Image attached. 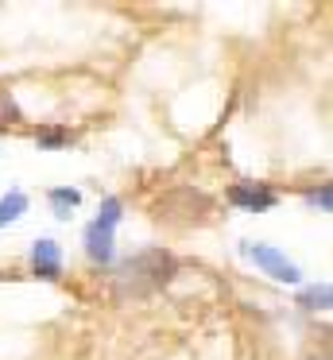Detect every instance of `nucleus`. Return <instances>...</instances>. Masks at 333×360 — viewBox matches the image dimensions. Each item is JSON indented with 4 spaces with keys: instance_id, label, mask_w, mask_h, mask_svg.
<instances>
[{
    "instance_id": "nucleus-5",
    "label": "nucleus",
    "mask_w": 333,
    "mask_h": 360,
    "mask_svg": "<svg viewBox=\"0 0 333 360\" xmlns=\"http://www.w3.org/2000/svg\"><path fill=\"white\" fill-rule=\"evenodd\" d=\"M31 267H35V275L39 279H58L62 275V252H58V244L54 240H35V248H31Z\"/></svg>"
},
{
    "instance_id": "nucleus-2",
    "label": "nucleus",
    "mask_w": 333,
    "mask_h": 360,
    "mask_svg": "<svg viewBox=\"0 0 333 360\" xmlns=\"http://www.w3.org/2000/svg\"><path fill=\"white\" fill-rule=\"evenodd\" d=\"M120 198H105L97 210V221L85 229V252H89L93 264H113V236H116V225H120Z\"/></svg>"
},
{
    "instance_id": "nucleus-10",
    "label": "nucleus",
    "mask_w": 333,
    "mask_h": 360,
    "mask_svg": "<svg viewBox=\"0 0 333 360\" xmlns=\"http://www.w3.org/2000/svg\"><path fill=\"white\" fill-rule=\"evenodd\" d=\"M58 143H66V136H62V132H46V136H39V148H58Z\"/></svg>"
},
{
    "instance_id": "nucleus-8",
    "label": "nucleus",
    "mask_w": 333,
    "mask_h": 360,
    "mask_svg": "<svg viewBox=\"0 0 333 360\" xmlns=\"http://www.w3.org/2000/svg\"><path fill=\"white\" fill-rule=\"evenodd\" d=\"M82 202V194L77 190H70V186H58V190H51V205H54V217H70V210Z\"/></svg>"
},
{
    "instance_id": "nucleus-6",
    "label": "nucleus",
    "mask_w": 333,
    "mask_h": 360,
    "mask_svg": "<svg viewBox=\"0 0 333 360\" xmlns=\"http://www.w3.org/2000/svg\"><path fill=\"white\" fill-rule=\"evenodd\" d=\"M23 213H27V194H23V190H8V194L0 198V229L20 221Z\"/></svg>"
},
{
    "instance_id": "nucleus-9",
    "label": "nucleus",
    "mask_w": 333,
    "mask_h": 360,
    "mask_svg": "<svg viewBox=\"0 0 333 360\" xmlns=\"http://www.w3.org/2000/svg\"><path fill=\"white\" fill-rule=\"evenodd\" d=\"M306 202L314 205V210L329 213V205H333V190H329V186H322V190H310V194H306Z\"/></svg>"
},
{
    "instance_id": "nucleus-1",
    "label": "nucleus",
    "mask_w": 333,
    "mask_h": 360,
    "mask_svg": "<svg viewBox=\"0 0 333 360\" xmlns=\"http://www.w3.org/2000/svg\"><path fill=\"white\" fill-rule=\"evenodd\" d=\"M175 275V259L163 248H147L139 256L124 259L120 271H116V295L120 298H144L151 290H159L163 283Z\"/></svg>"
},
{
    "instance_id": "nucleus-7",
    "label": "nucleus",
    "mask_w": 333,
    "mask_h": 360,
    "mask_svg": "<svg viewBox=\"0 0 333 360\" xmlns=\"http://www.w3.org/2000/svg\"><path fill=\"white\" fill-rule=\"evenodd\" d=\"M299 306H306V310H329V306H333V290H329V283L306 287V290L299 295Z\"/></svg>"
},
{
    "instance_id": "nucleus-3",
    "label": "nucleus",
    "mask_w": 333,
    "mask_h": 360,
    "mask_svg": "<svg viewBox=\"0 0 333 360\" xmlns=\"http://www.w3.org/2000/svg\"><path fill=\"white\" fill-rule=\"evenodd\" d=\"M244 256L252 259V264L260 267L263 275H271L275 283H299V279H302L299 267H294L279 248H271V244H244Z\"/></svg>"
},
{
    "instance_id": "nucleus-4",
    "label": "nucleus",
    "mask_w": 333,
    "mask_h": 360,
    "mask_svg": "<svg viewBox=\"0 0 333 360\" xmlns=\"http://www.w3.org/2000/svg\"><path fill=\"white\" fill-rule=\"evenodd\" d=\"M229 202L240 205V210H248V213H263V210H271L279 198H275V190H268V186H256V182H237V186L229 190Z\"/></svg>"
}]
</instances>
